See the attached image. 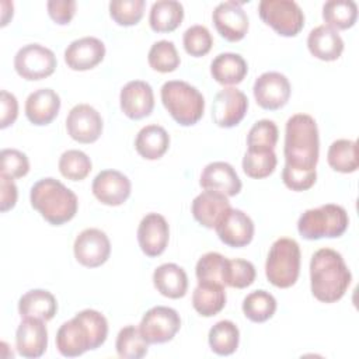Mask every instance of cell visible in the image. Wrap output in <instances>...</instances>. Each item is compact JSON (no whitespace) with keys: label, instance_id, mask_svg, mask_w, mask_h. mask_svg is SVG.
<instances>
[{"label":"cell","instance_id":"cell-16","mask_svg":"<svg viewBox=\"0 0 359 359\" xmlns=\"http://www.w3.org/2000/svg\"><path fill=\"white\" fill-rule=\"evenodd\" d=\"M219 238L229 247L240 248L252 241L254 223L251 217L240 209H229L215 227Z\"/></svg>","mask_w":359,"mask_h":359},{"label":"cell","instance_id":"cell-22","mask_svg":"<svg viewBox=\"0 0 359 359\" xmlns=\"http://www.w3.org/2000/svg\"><path fill=\"white\" fill-rule=\"evenodd\" d=\"M199 184L203 189L216 191L226 196H236L241 191V180L233 165L224 161L209 163L201 174Z\"/></svg>","mask_w":359,"mask_h":359},{"label":"cell","instance_id":"cell-45","mask_svg":"<svg viewBox=\"0 0 359 359\" xmlns=\"http://www.w3.org/2000/svg\"><path fill=\"white\" fill-rule=\"evenodd\" d=\"M1 168L0 174L10 177V178H21L28 174L29 171V161L28 157L15 149H3L0 153Z\"/></svg>","mask_w":359,"mask_h":359},{"label":"cell","instance_id":"cell-30","mask_svg":"<svg viewBox=\"0 0 359 359\" xmlns=\"http://www.w3.org/2000/svg\"><path fill=\"white\" fill-rule=\"evenodd\" d=\"M192 306L202 317H212L220 313L226 306V290L220 283L201 282L192 293Z\"/></svg>","mask_w":359,"mask_h":359},{"label":"cell","instance_id":"cell-4","mask_svg":"<svg viewBox=\"0 0 359 359\" xmlns=\"http://www.w3.org/2000/svg\"><path fill=\"white\" fill-rule=\"evenodd\" d=\"M31 206L53 226L70 222L79 208L76 194L55 178H42L36 181L29 194Z\"/></svg>","mask_w":359,"mask_h":359},{"label":"cell","instance_id":"cell-8","mask_svg":"<svg viewBox=\"0 0 359 359\" xmlns=\"http://www.w3.org/2000/svg\"><path fill=\"white\" fill-rule=\"evenodd\" d=\"M258 14L282 36H296L304 27V14L292 0H262L258 4Z\"/></svg>","mask_w":359,"mask_h":359},{"label":"cell","instance_id":"cell-41","mask_svg":"<svg viewBox=\"0 0 359 359\" xmlns=\"http://www.w3.org/2000/svg\"><path fill=\"white\" fill-rule=\"evenodd\" d=\"M278 126L273 121H257L247 135L248 150H273L278 142Z\"/></svg>","mask_w":359,"mask_h":359},{"label":"cell","instance_id":"cell-27","mask_svg":"<svg viewBox=\"0 0 359 359\" xmlns=\"http://www.w3.org/2000/svg\"><path fill=\"white\" fill-rule=\"evenodd\" d=\"M248 66L244 57L238 53H220L210 63L212 77L223 86H234L244 80Z\"/></svg>","mask_w":359,"mask_h":359},{"label":"cell","instance_id":"cell-10","mask_svg":"<svg viewBox=\"0 0 359 359\" xmlns=\"http://www.w3.org/2000/svg\"><path fill=\"white\" fill-rule=\"evenodd\" d=\"M180 328V314L177 310L165 306H156L147 310L139 324V330L149 344L168 342L175 337Z\"/></svg>","mask_w":359,"mask_h":359},{"label":"cell","instance_id":"cell-21","mask_svg":"<svg viewBox=\"0 0 359 359\" xmlns=\"http://www.w3.org/2000/svg\"><path fill=\"white\" fill-rule=\"evenodd\" d=\"M105 56V45L94 36H84L73 41L65 50L67 67L77 72L94 69Z\"/></svg>","mask_w":359,"mask_h":359},{"label":"cell","instance_id":"cell-29","mask_svg":"<svg viewBox=\"0 0 359 359\" xmlns=\"http://www.w3.org/2000/svg\"><path fill=\"white\" fill-rule=\"evenodd\" d=\"M170 147V136L160 125L143 126L135 139V149L146 160L161 158Z\"/></svg>","mask_w":359,"mask_h":359},{"label":"cell","instance_id":"cell-47","mask_svg":"<svg viewBox=\"0 0 359 359\" xmlns=\"http://www.w3.org/2000/svg\"><path fill=\"white\" fill-rule=\"evenodd\" d=\"M0 105H1V116H0V128L6 129L13 125L18 116V101L14 94L1 90L0 93Z\"/></svg>","mask_w":359,"mask_h":359},{"label":"cell","instance_id":"cell-13","mask_svg":"<svg viewBox=\"0 0 359 359\" xmlns=\"http://www.w3.org/2000/svg\"><path fill=\"white\" fill-rule=\"evenodd\" d=\"M248 109L247 95L234 87L220 90L212 105V119L220 128H233L238 125Z\"/></svg>","mask_w":359,"mask_h":359},{"label":"cell","instance_id":"cell-11","mask_svg":"<svg viewBox=\"0 0 359 359\" xmlns=\"http://www.w3.org/2000/svg\"><path fill=\"white\" fill-rule=\"evenodd\" d=\"M290 83L279 72H265L254 83L252 93L257 104L268 111L285 107L290 97Z\"/></svg>","mask_w":359,"mask_h":359},{"label":"cell","instance_id":"cell-37","mask_svg":"<svg viewBox=\"0 0 359 359\" xmlns=\"http://www.w3.org/2000/svg\"><path fill=\"white\" fill-rule=\"evenodd\" d=\"M278 164L273 150H247L243 157V171L247 177L261 180L269 177Z\"/></svg>","mask_w":359,"mask_h":359},{"label":"cell","instance_id":"cell-3","mask_svg":"<svg viewBox=\"0 0 359 359\" xmlns=\"http://www.w3.org/2000/svg\"><path fill=\"white\" fill-rule=\"evenodd\" d=\"M352 280L342 255L332 248H320L310 261V286L313 296L323 303L338 302Z\"/></svg>","mask_w":359,"mask_h":359},{"label":"cell","instance_id":"cell-39","mask_svg":"<svg viewBox=\"0 0 359 359\" xmlns=\"http://www.w3.org/2000/svg\"><path fill=\"white\" fill-rule=\"evenodd\" d=\"M91 160L81 150H67L59 158V171L60 174L70 181H81L91 171Z\"/></svg>","mask_w":359,"mask_h":359},{"label":"cell","instance_id":"cell-6","mask_svg":"<svg viewBox=\"0 0 359 359\" xmlns=\"http://www.w3.org/2000/svg\"><path fill=\"white\" fill-rule=\"evenodd\" d=\"M348 224L349 217L342 206L325 203L303 212L297 222V230L306 240L335 238L346 231Z\"/></svg>","mask_w":359,"mask_h":359},{"label":"cell","instance_id":"cell-2","mask_svg":"<svg viewBox=\"0 0 359 359\" xmlns=\"http://www.w3.org/2000/svg\"><path fill=\"white\" fill-rule=\"evenodd\" d=\"M108 335V321L97 310L86 309L63 323L56 332V348L62 356L76 358L100 348Z\"/></svg>","mask_w":359,"mask_h":359},{"label":"cell","instance_id":"cell-17","mask_svg":"<svg viewBox=\"0 0 359 359\" xmlns=\"http://www.w3.org/2000/svg\"><path fill=\"white\" fill-rule=\"evenodd\" d=\"M170 240V229L164 216L147 213L137 227V241L140 250L147 257H158L164 252Z\"/></svg>","mask_w":359,"mask_h":359},{"label":"cell","instance_id":"cell-32","mask_svg":"<svg viewBox=\"0 0 359 359\" xmlns=\"http://www.w3.org/2000/svg\"><path fill=\"white\" fill-rule=\"evenodd\" d=\"M327 161L330 167L338 172H355L359 167L356 142L349 139H338L332 142L327 153Z\"/></svg>","mask_w":359,"mask_h":359},{"label":"cell","instance_id":"cell-43","mask_svg":"<svg viewBox=\"0 0 359 359\" xmlns=\"http://www.w3.org/2000/svg\"><path fill=\"white\" fill-rule=\"evenodd\" d=\"M226 262H227V258L219 252H208L202 255L196 262V268H195L198 280L220 283L224 286L223 275H224Z\"/></svg>","mask_w":359,"mask_h":359},{"label":"cell","instance_id":"cell-42","mask_svg":"<svg viewBox=\"0 0 359 359\" xmlns=\"http://www.w3.org/2000/svg\"><path fill=\"white\" fill-rule=\"evenodd\" d=\"M144 6V0H112L109 3V15L118 25H136L143 17Z\"/></svg>","mask_w":359,"mask_h":359},{"label":"cell","instance_id":"cell-48","mask_svg":"<svg viewBox=\"0 0 359 359\" xmlns=\"http://www.w3.org/2000/svg\"><path fill=\"white\" fill-rule=\"evenodd\" d=\"M17 187L13 178L0 174V210L7 212L15 206L17 202Z\"/></svg>","mask_w":359,"mask_h":359},{"label":"cell","instance_id":"cell-36","mask_svg":"<svg viewBox=\"0 0 359 359\" xmlns=\"http://www.w3.org/2000/svg\"><path fill=\"white\" fill-rule=\"evenodd\" d=\"M115 348L116 353L123 359H140L147 353L149 342L143 338L139 328L126 325L119 331Z\"/></svg>","mask_w":359,"mask_h":359},{"label":"cell","instance_id":"cell-24","mask_svg":"<svg viewBox=\"0 0 359 359\" xmlns=\"http://www.w3.org/2000/svg\"><path fill=\"white\" fill-rule=\"evenodd\" d=\"M60 97L52 88H39L25 101V115L34 125H49L59 114Z\"/></svg>","mask_w":359,"mask_h":359},{"label":"cell","instance_id":"cell-44","mask_svg":"<svg viewBox=\"0 0 359 359\" xmlns=\"http://www.w3.org/2000/svg\"><path fill=\"white\" fill-rule=\"evenodd\" d=\"M182 42H184V49L188 55L194 57H201L210 52L213 45V38L206 27L192 25L184 32Z\"/></svg>","mask_w":359,"mask_h":359},{"label":"cell","instance_id":"cell-26","mask_svg":"<svg viewBox=\"0 0 359 359\" xmlns=\"http://www.w3.org/2000/svg\"><path fill=\"white\" fill-rule=\"evenodd\" d=\"M153 283L157 292L168 299L184 297L188 290V276L185 271L172 262L163 264L154 269Z\"/></svg>","mask_w":359,"mask_h":359},{"label":"cell","instance_id":"cell-18","mask_svg":"<svg viewBox=\"0 0 359 359\" xmlns=\"http://www.w3.org/2000/svg\"><path fill=\"white\" fill-rule=\"evenodd\" d=\"M119 102L122 112L128 118L135 121L146 118L154 108L153 88L143 80H132L122 87Z\"/></svg>","mask_w":359,"mask_h":359},{"label":"cell","instance_id":"cell-5","mask_svg":"<svg viewBox=\"0 0 359 359\" xmlns=\"http://www.w3.org/2000/svg\"><path fill=\"white\" fill-rule=\"evenodd\" d=\"M160 94L164 108L181 126H192L203 116L205 98L189 83L182 80L165 81Z\"/></svg>","mask_w":359,"mask_h":359},{"label":"cell","instance_id":"cell-1","mask_svg":"<svg viewBox=\"0 0 359 359\" xmlns=\"http://www.w3.org/2000/svg\"><path fill=\"white\" fill-rule=\"evenodd\" d=\"M285 167L283 184L292 191H307L317 180L320 137L313 116L296 114L290 116L285 128Z\"/></svg>","mask_w":359,"mask_h":359},{"label":"cell","instance_id":"cell-9","mask_svg":"<svg viewBox=\"0 0 359 359\" xmlns=\"http://www.w3.org/2000/svg\"><path fill=\"white\" fill-rule=\"evenodd\" d=\"M55 53L39 43H28L14 56V69L25 80H42L53 74L56 69Z\"/></svg>","mask_w":359,"mask_h":359},{"label":"cell","instance_id":"cell-40","mask_svg":"<svg viewBox=\"0 0 359 359\" xmlns=\"http://www.w3.org/2000/svg\"><path fill=\"white\" fill-rule=\"evenodd\" d=\"M255 266L245 259L234 258L229 259L224 266V275H223V283L224 286L236 287V289H244L254 283L255 280Z\"/></svg>","mask_w":359,"mask_h":359},{"label":"cell","instance_id":"cell-14","mask_svg":"<svg viewBox=\"0 0 359 359\" xmlns=\"http://www.w3.org/2000/svg\"><path fill=\"white\" fill-rule=\"evenodd\" d=\"M102 118L100 112L88 104L74 105L67 118L66 129L69 136L79 143H94L102 133Z\"/></svg>","mask_w":359,"mask_h":359},{"label":"cell","instance_id":"cell-7","mask_svg":"<svg viewBox=\"0 0 359 359\" xmlns=\"http://www.w3.org/2000/svg\"><path fill=\"white\" fill-rule=\"evenodd\" d=\"M300 273V247L293 238H278L268 252L265 262L266 279L276 287L293 286Z\"/></svg>","mask_w":359,"mask_h":359},{"label":"cell","instance_id":"cell-35","mask_svg":"<svg viewBox=\"0 0 359 359\" xmlns=\"http://www.w3.org/2000/svg\"><path fill=\"white\" fill-rule=\"evenodd\" d=\"M276 311V299L266 290H254L243 300V313L252 323H264Z\"/></svg>","mask_w":359,"mask_h":359},{"label":"cell","instance_id":"cell-25","mask_svg":"<svg viewBox=\"0 0 359 359\" xmlns=\"http://www.w3.org/2000/svg\"><path fill=\"white\" fill-rule=\"evenodd\" d=\"M307 48L314 57L332 62L341 56L344 50V41L337 29L324 24L310 31L307 36Z\"/></svg>","mask_w":359,"mask_h":359},{"label":"cell","instance_id":"cell-20","mask_svg":"<svg viewBox=\"0 0 359 359\" xmlns=\"http://www.w3.org/2000/svg\"><path fill=\"white\" fill-rule=\"evenodd\" d=\"M15 346L22 358L42 356L48 346V330L43 320L25 317L17 328Z\"/></svg>","mask_w":359,"mask_h":359},{"label":"cell","instance_id":"cell-28","mask_svg":"<svg viewBox=\"0 0 359 359\" xmlns=\"http://www.w3.org/2000/svg\"><path fill=\"white\" fill-rule=\"evenodd\" d=\"M57 311V303L55 296L43 289H34L20 297L18 313L22 318L32 317L43 321H49Z\"/></svg>","mask_w":359,"mask_h":359},{"label":"cell","instance_id":"cell-12","mask_svg":"<svg viewBox=\"0 0 359 359\" xmlns=\"http://www.w3.org/2000/svg\"><path fill=\"white\" fill-rule=\"evenodd\" d=\"M73 251L79 264L87 268H97L108 261L111 243L100 229H86L76 237Z\"/></svg>","mask_w":359,"mask_h":359},{"label":"cell","instance_id":"cell-33","mask_svg":"<svg viewBox=\"0 0 359 359\" xmlns=\"http://www.w3.org/2000/svg\"><path fill=\"white\" fill-rule=\"evenodd\" d=\"M210 349L220 356H227L236 352L240 342V331L230 320L216 323L208 335Z\"/></svg>","mask_w":359,"mask_h":359},{"label":"cell","instance_id":"cell-46","mask_svg":"<svg viewBox=\"0 0 359 359\" xmlns=\"http://www.w3.org/2000/svg\"><path fill=\"white\" fill-rule=\"evenodd\" d=\"M49 17L59 25H66L76 14L74 0H49L48 4Z\"/></svg>","mask_w":359,"mask_h":359},{"label":"cell","instance_id":"cell-15","mask_svg":"<svg viewBox=\"0 0 359 359\" xmlns=\"http://www.w3.org/2000/svg\"><path fill=\"white\" fill-rule=\"evenodd\" d=\"M213 24L226 41H241L248 31V17L238 1H223L216 6L212 14Z\"/></svg>","mask_w":359,"mask_h":359},{"label":"cell","instance_id":"cell-19","mask_svg":"<svg viewBox=\"0 0 359 359\" xmlns=\"http://www.w3.org/2000/svg\"><path fill=\"white\" fill-rule=\"evenodd\" d=\"M94 196L104 205L119 206L130 195L129 178L116 170H104L98 172L91 185Z\"/></svg>","mask_w":359,"mask_h":359},{"label":"cell","instance_id":"cell-34","mask_svg":"<svg viewBox=\"0 0 359 359\" xmlns=\"http://www.w3.org/2000/svg\"><path fill=\"white\" fill-rule=\"evenodd\" d=\"M323 18L334 29H348L356 22L358 6L352 0H330L323 6Z\"/></svg>","mask_w":359,"mask_h":359},{"label":"cell","instance_id":"cell-38","mask_svg":"<svg viewBox=\"0 0 359 359\" xmlns=\"http://www.w3.org/2000/svg\"><path fill=\"white\" fill-rule=\"evenodd\" d=\"M149 65L153 70L160 73L174 72L180 66V55L171 41H157L151 45L147 55Z\"/></svg>","mask_w":359,"mask_h":359},{"label":"cell","instance_id":"cell-31","mask_svg":"<svg viewBox=\"0 0 359 359\" xmlns=\"http://www.w3.org/2000/svg\"><path fill=\"white\" fill-rule=\"evenodd\" d=\"M184 18V7L175 0H160L153 3L149 15L150 28L156 32H171L177 29Z\"/></svg>","mask_w":359,"mask_h":359},{"label":"cell","instance_id":"cell-23","mask_svg":"<svg viewBox=\"0 0 359 359\" xmlns=\"http://www.w3.org/2000/svg\"><path fill=\"white\" fill-rule=\"evenodd\" d=\"M230 208L231 206L226 195L205 189L192 201L191 210L199 224L206 229H215Z\"/></svg>","mask_w":359,"mask_h":359}]
</instances>
